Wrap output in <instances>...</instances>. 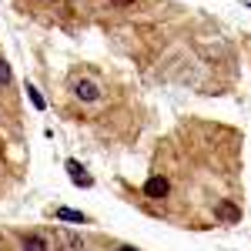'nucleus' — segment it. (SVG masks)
Returning a JSON list of instances; mask_svg holds the SVG:
<instances>
[{
	"label": "nucleus",
	"mask_w": 251,
	"mask_h": 251,
	"mask_svg": "<svg viewBox=\"0 0 251 251\" xmlns=\"http://www.w3.org/2000/svg\"><path fill=\"white\" fill-rule=\"evenodd\" d=\"M67 171H71V181H74V184H80V188H91V184H94V181H91L87 174L80 171L77 161H67Z\"/></svg>",
	"instance_id": "20e7f679"
},
{
	"label": "nucleus",
	"mask_w": 251,
	"mask_h": 251,
	"mask_svg": "<svg viewBox=\"0 0 251 251\" xmlns=\"http://www.w3.org/2000/svg\"><path fill=\"white\" fill-rule=\"evenodd\" d=\"M74 94H77L80 100H97L100 91H97V84H91V80H80L77 87H74Z\"/></svg>",
	"instance_id": "7ed1b4c3"
},
{
	"label": "nucleus",
	"mask_w": 251,
	"mask_h": 251,
	"mask_svg": "<svg viewBox=\"0 0 251 251\" xmlns=\"http://www.w3.org/2000/svg\"><path fill=\"white\" fill-rule=\"evenodd\" d=\"M117 251H137V248H131V245H124V248H117Z\"/></svg>",
	"instance_id": "9b49d317"
},
{
	"label": "nucleus",
	"mask_w": 251,
	"mask_h": 251,
	"mask_svg": "<svg viewBox=\"0 0 251 251\" xmlns=\"http://www.w3.org/2000/svg\"><path fill=\"white\" fill-rule=\"evenodd\" d=\"M27 94H30V100H34V107H44V97H40L34 87H27Z\"/></svg>",
	"instance_id": "1a4fd4ad"
},
{
	"label": "nucleus",
	"mask_w": 251,
	"mask_h": 251,
	"mask_svg": "<svg viewBox=\"0 0 251 251\" xmlns=\"http://www.w3.org/2000/svg\"><path fill=\"white\" fill-rule=\"evenodd\" d=\"M54 214H57L60 221H74V225H84V221H87V218H84L80 211H71V208H57Z\"/></svg>",
	"instance_id": "0eeeda50"
},
{
	"label": "nucleus",
	"mask_w": 251,
	"mask_h": 251,
	"mask_svg": "<svg viewBox=\"0 0 251 251\" xmlns=\"http://www.w3.org/2000/svg\"><path fill=\"white\" fill-rule=\"evenodd\" d=\"M0 84H10V67H7V60H0Z\"/></svg>",
	"instance_id": "6e6552de"
},
{
	"label": "nucleus",
	"mask_w": 251,
	"mask_h": 251,
	"mask_svg": "<svg viewBox=\"0 0 251 251\" xmlns=\"http://www.w3.org/2000/svg\"><path fill=\"white\" fill-rule=\"evenodd\" d=\"M214 218H221L225 225H238V221H241V208H238L234 201H221V204L214 208Z\"/></svg>",
	"instance_id": "f257e3e1"
},
{
	"label": "nucleus",
	"mask_w": 251,
	"mask_h": 251,
	"mask_svg": "<svg viewBox=\"0 0 251 251\" xmlns=\"http://www.w3.org/2000/svg\"><path fill=\"white\" fill-rule=\"evenodd\" d=\"M24 251H50V245H47V238H40V234H27V238H24Z\"/></svg>",
	"instance_id": "39448f33"
},
{
	"label": "nucleus",
	"mask_w": 251,
	"mask_h": 251,
	"mask_svg": "<svg viewBox=\"0 0 251 251\" xmlns=\"http://www.w3.org/2000/svg\"><path fill=\"white\" fill-rule=\"evenodd\" d=\"M111 3H117V7H131L134 0H111Z\"/></svg>",
	"instance_id": "9d476101"
},
{
	"label": "nucleus",
	"mask_w": 251,
	"mask_h": 251,
	"mask_svg": "<svg viewBox=\"0 0 251 251\" xmlns=\"http://www.w3.org/2000/svg\"><path fill=\"white\" fill-rule=\"evenodd\" d=\"M144 194H148V198H154V201H161V198H168V194H171V184H168L161 174H154V177L144 184Z\"/></svg>",
	"instance_id": "f03ea898"
},
{
	"label": "nucleus",
	"mask_w": 251,
	"mask_h": 251,
	"mask_svg": "<svg viewBox=\"0 0 251 251\" xmlns=\"http://www.w3.org/2000/svg\"><path fill=\"white\" fill-rule=\"evenodd\" d=\"M57 238L64 241V248L67 251H84V241H80L77 234H67V231H57Z\"/></svg>",
	"instance_id": "423d86ee"
}]
</instances>
